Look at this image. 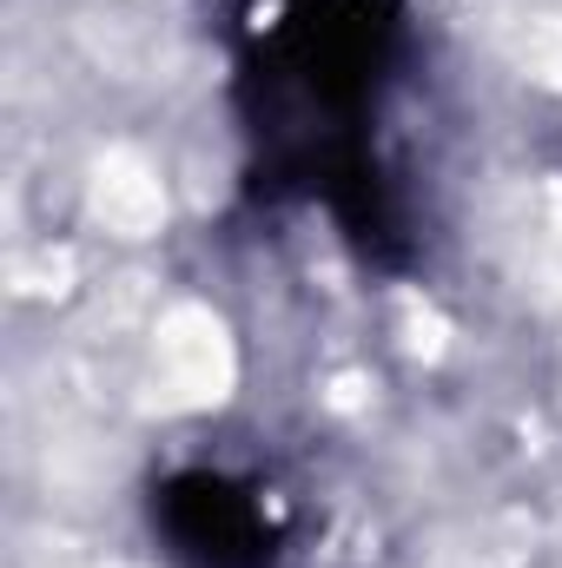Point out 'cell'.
<instances>
[{"label":"cell","instance_id":"obj_1","mask_svg":"<svg viewBox=\"0 0 562 568\" xmlns=\"http://www.w3.org/2000/svg\"><path fill=\"white\" fill-rule=\"evenodd\" d=\"M172 503H179V516H172L179 542H185V549H199L212 568L259 562L265 523H259V509H252L245 496H232V489H225V483H212V476H192V483H179V489H172Z\"/></svg>","mask_w":562,"mask_h":568}]
</instances>
